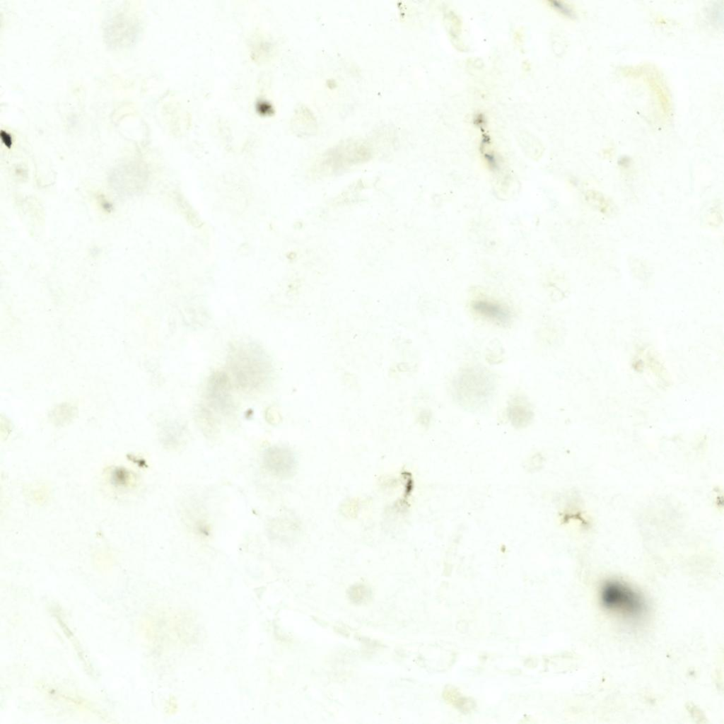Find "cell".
Instances as JSON below:
<instances>
[{
    "mask_svg": "<svg viewBox=\"0 0 724 724\" xmlns=\"http://www.w3.org/2000/svg\"><path fill=\"white\" fill-rule=\"evenodd\" d=\"M472 308L480 317L502 326L508 325L513 317L508 306L494 300H475L472 303Z\"/></svg>",
    "mask_w": 724,
    "mask_h": 724,
    "instance_id": "6",
    "label": "cell"
},
{
    "mask_svg": "<svg viewBox=\"0 0 724 724\" xmlns=\"http://www.w3.org/2000/svg\"><path fill=\"white\" fill-rule=\"evenodd\" d=\"M207 406L221 414H226L233 409L231 385L228 375L222 371L214 373L208 380L206 389Z\"/></svg>",
    "mask_w": 724,
    "mask_h": 724,
    "instance_id": "4",
    "label": "cell"
},
{
    "mask_svg": "<svg viewBox=\"0 0 724 724\" xmlns=\"http://www.w3.org/2000/svg\"><path fill=\"white\" fill-rule=\"evenodd\" d=\"M228 366L236 385L244 391H253L269 379L272 364L263 349L252 342L232 346Z\"/></svg>",
    "mask_w": 724,
    "mask_h": 724,
    "instance_id": "2",
    "label": "cell"
},
{
    "mask_svg": "<svg viewBox=\"0 0 724 724\" xmlns=\"http://www.w3.org/2000/svg\"><path fill=\"white\" fill-rule=\"evenodd\" d=\"M495 391L494 375L485 368L474 366L462 369L452 380V395L456 402L468 410L486 404Z\"/></svg>",
    "mask_w": 724,
    "mask_h": 724,
    "instance_id": "3",
    "label": "cell"
},
{
    "mask_svg": "<svg viewBox=\"0 0 724 724\" xmlns=\"http://www.w3.org/2000/svg\"><path fill=\"white\" fill-rule=\"evenodd\" d=\"M506 411L510 423L517 428L527 426L534 417L528 402L521 397L513 398L509 402Z\"/></svg>",
    "mask_w": 724,
    "mask_h": 724,
    "instance_id": "7",
    "label": "cell"
},
{
    "mask_svg": "<svg viewBox=\"0 0 724 724\" xmlns=\"http://www.w3.org/2000/svg\"><path fill=\"white\" fill-rule=\"evenodd\" d=\"M601 607L629 626H640L648 619L650 605L646 595L632 584L618 578L604 580L598 589Z\"/></svg>",
    "mask_w": 724,
    "mask_h": 724,
    "instance_id": "1",
    "label": "cell"
},
{
    "mask_svg": "<svg viewBox=\"0 0 724 724\" xmlns=\"http://www.w3.org/2000/svg\"><path fill=\"white\" fill-rule=\"evenodd\" d=\"M351 597L356 602L358 601H363L367 596L368 593L367 589L362 585L355 586L354 588H351Z\"/></svg>",
    "mask_w": 724,
    "mask_h": 724,
    "instance_id": "8",
    "label": "cell"
},
{
    "mask_svg": "<svg viewBox=\"0 0 724 724\" xmlns=\"http://www.w3.org/2000/svg\"><path fill=\"white\" fill-rule=\"evenodd\" d=\"M262 462L264 468L270 474L281 479L291 477L297 468L296 455L291 450L284 447L272 446L266 449Z\"/></svg>",
    "mask_w": 724,
    "mask_h": 724,
    "instance_id": "5",
    "label": "cell"
}]
</instances>
